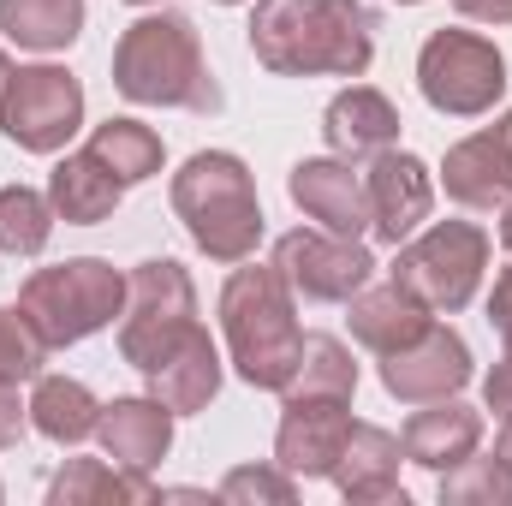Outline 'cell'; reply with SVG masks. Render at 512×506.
<instances>
[{
  "instance_id": "6da1fadb",
  "label": "cell",
  "mask_w": 512,
  "mask_h": 506,
  "mask_svg": "<svg viewBox=\"0 0 512 506\" xmlns=\"http://www.w3.org/2000/svg\"><path fill=\"white\" fill-rule=\"evenodd\" d=\"M251 54L274 78H364L376 12L364 0H256Z\"/></svg>"
},
{
  "instance_id": "7a4b0ae2",
  "label": "cell",
  "mask_w": 512,
  "mask_h": 506,
  "mask_svg": "<svg viewBox=\"0 0 512 506\" xmlns=\"http://www.w3.org/2000/svg\"><path fill=\"white\" fill-rule=\"evenodd\" d=\"M114 90L137 108H185V114L221 108L209 60L197 48V24L185 12H167V6L126 24V36L114 48Z\"/></svg>"
},
{
  "instance_id": "3957f363",
  "label": "cell",
  "mask_w": 512,
  "mask_h": 506,
  "mask_svg": "<svg viewBox=\"0 0 512 506\" xmlns=\"http://www.w3.org/2000/svg\"><path fill=\"white\" fill-rule=\"evenodd\" d=\"M221 334H227L233 370L251 387L286 393V381L298 370V352H304V328H298V298L274 262L268 268L262 262L233 268V280L221 286Z\"/></svg>"
},
{
  "instance_id": "277c9868",
  "label": "cell",
  "mask_w": 512,
  "mask_h": 506,
  "mask_svg": "<svg viewBox=\"0 0 512 506\" xmlns=\"http://www.w3.org/2000/svg\"><path fill=\"white\" fill-rule=\"evenodd\" d=\"M173 215L185 221L191 245L215 262H251L262 239V203H256L251 167L227 149H197L173 173Z\"/></svg>"
},
{
  "instance_id": "5b68a950",
  "label": "cell",
  "mask_w": 512,
  "mask_h": 506,
  "mask_svg": "<svg viewBox=\"0 0 512 506\" xmlns=\"http://www.w3.org/2000/svg\"><path fill=\"white\" fill-rule=\"evenodd\" d=\"M18 310L36 322V334L60 352L90 334H102L126 310V274L102 256H72L54 268H36L18 292Z\"/></svg>"
},
{
  "instance_id": "8992f818",
  "label": "cell",
  "mask_w": 512,
  "mask_h": 506,
  "mask_svg": "<svg viewBox=\"0 0 512 506\" xmlns=\"http://www.w3.org/2000/svg\"><path fill=\"white\" fill-rule=\"evenodd\" d=\"M197 328V286L173 256H149L126 274V310H120V358L131 370H155L185 334Z\"/></svg>"
},
{
  "instance_id": "52a82bcc",
  "label": "cell",
  "mask_w": 512,
  "mask_h": 506,
  "mask_svg": "<svg viewBox=\"0 0 512 506\" xmlns=\"http://www.w3.org/2000/svg\"><path fill=\"white\" fill-rule=\"evenodd\" d=\"M483 268H489V233L483 227H471V221H435L423 239L399 245L387 274L411 298H423L435 316H453V310H465L477 298Z\"/></svg>"
},
{
  "instance_id": "ba28073f",
  "label": "cell",
  "mask_w": 512,
  "mask_h": 506,
  "mask_svg": "<svg viewBox=\"0 0 512 506\" xmlns=\"http://www.w3.org/2000/svg\"><path fill=\"white\" fill-rule=\"evenodd\" d=\"M417 90L435 114L477 120L507 96V54L477 30H435L417 54Z\"/></svg>"
},
{
  "instance_id": "9c48e42d",
  "label": "cell",
  "mask_w": 512,
  "mask_h": 506,
  "mask_svg": "<svg viewBox=\"0 0 512 506\" xmlns=\"http://www.w3.org/2000/svg\"><path fill=\"white\" fill-rule=\"evenodd\" d=\"M84 126V84L66 66H18L6 96H0V131L30 149V155H54L66 149V137Z\"/></svg>"
},
{
  "instance_id": "30bf717a",
  "label": "cell",
  "mask_w": 512,
  "mask_h": 506,
  "mask_svg": "<svg viewBox=\"0 0 512 506\" xmlns=\"http://www.w3.org/2000/svg\"><path fill=\"white\" fill-rule=\"evenodd\" d=\"M274 268L280 280L292 286V298L304 304H346L370 286L376 274V256L364 251L358 239H340V233H286L274 245Z\"/></svg>"
},
{
  "instance_id": "8fae6325",
  "label": "cell",
  "mask_w": 512,
  "mask_h": 506,
  "mask_svg": "<svg viewBox=\"0 0 512 506\" xmlns=\"http://www.w3.org/2000/svg\"><path fill=\"white\" fill-rule=\"evenodd\" d=\"M471 381V346L453 328H423L411 346L382 358V387L405 405H429V399H453Z\"/></svg>"
},
{
  "instance_id": "7c38bea8",
  "label": "cell",
  "mask_w": 512,
  "mask_h": 506,
  "mask_svg": "<svg viewBox=\"0 0 512 506\" xmlns=\"http://www.w3.org/2000/svg\"><path fill=\"white\" fill-rule=\"evenodd\" d=\"M364 197H370V233L387 239V245H405L435 209V179H429V167L417 155L382 149V155H370Z\"/></svg>"
},
{
  "instance_id": "4fadbf2b",
  "label": "cell",
  "mask_w": 512,
  "mask_h": 506,
  "mask_svg": "<svg viewBox=\"0 0 512 506\" xmlns=\"http://www.w3.org/2000/svg\"><path fill=\"white\" fill-rule=\"evenodd\" d=\"M352 399H286L280 435H274V465L292 477H334L346 435H352Z\"/></svg>"
},
{
  "instance_id": "5bb4252c",
  "label": "cell",
  "mask_w": 512,
  "mask_h": 506,
  "mask_svg": "<svg viewBox=\"0 0 512 506\" xmlns=\"http://www.w3.org/2000/svg\"><path fill=\"white\" fill-rule=\"evenodd\" d=\"M292 203L322 221V233H340V239H364L370 233V197H364V179L352 173L346 155H310L292 167L286 179Z\"/></svg>"
},
{
  "instance_id": "9a60e30c",
  "label": "cell",
  "mask_w": 512,
  "mask_h": 506,
  "mask_svg": "<svg viewBox=\"0 0 512 506\" xmlns=\"http://www.w3.org/2000/svg\"><path fill=\"white\" fill-rule=\"evenodd\" d=\"M441 185L465 209L512 203V114H501L495 126H483L465 143H453L447 161H441Z\"/></svg>"
},
{
  "instance_id": "2e32d148",
  "label": "cell",
  "mask_w": 512,
  "mask_h": 506,
  "mask_svg": "<svg viewBox=\"0 0 512 506\" xmlns=\"http://www.w3.org/2000/svg\"><path fill=\"white\" fill-rule=\"evenodd\" d=\"M399 441H405V459L411 465H423V471L441 477V471L465 465L483 447V411L459 405V393L453 399H429V411H417Z\"/></svg>"
},
{
  "instance_id": "e0dca14e",
  "label": "cell",
  "mask_w": 512,
  "mask_h": 506,
  "mask_svg": "<svg viewBox=\"0 0 512 506\" xmlns=\"http://www.w3.org/2000/svg\"><path fill=\"white\" fill-rule=\"evenodd\" d=\"M96 435H102V453H108L114 465L149 477V471L167 459V447H173V411H167L155 393H149V399H114V405H102Z\"/></svg>"
},
{
  "instance_id": "ac0fdd59",
  "label": "cell",
  "mask_w": 512,
  "mask_h": 506,
  "mask_svg": "<svg viewBox=\"0 0 512 506\" xmlns=\"http://www.w3.org/2000/svg\"><path fill=\"white\" fill-rule=\"evenodd\" d=\"M322 131H328V149H334V155H346V161H370V155H382V149L399 143V108L387 102L382 90L352 84V90H340V96L328 102Z\"/></svg>"
},
{
  "instance_id": "d6986e66",
  "label": "cell",
  "mask_w": 512,
  "mask_h": 506,
  "mask_svg": "<svg viewBox=\"0 0 512 506\" xmlns=\"http://www.w3.org/2000/svg\"><path fill=\"white\" fill-rule=\"evenodd\" d=\"M399 459H405V441H399V435H387L376 423H352L346 453H340V465H334V483H340L346 501H358V506L405 501V489H399Z\"/></svg>"
},
{
  "instance_id": "ffe728a7",
  "label": "cell",
  "mask_w": 512,
  "mask_h": 506,
  "mask_svg": "<svg viewBox=\"0 0 512 506\" xmlns=\"http://www.w3.org/2000/svg\"><path fill=\"white\" fill-rule=\"evenodd\" d=\"M149 393L173 411V417H191V411H209V399L221 393V352L203 328H191L155 370H149Z\"/></svg>"
},
{
  "instance_id": "44dd1931",
  "label": "cell",
  "mask_w": 512,
  "mask_h": 506,
  "mask_svg": "<svg viewBox=\"0 0 512 506\" xmlns=\"http://www.w3.org/2000/svg\"><path fill=\"white\" fill-rule=\"evenodd\" d=\"M429 304L423 298H411L399 280H387V286H364L358 298H346V322H352V340L358 346H370V352H399V346H411L423 328H429Z\"/></svg>"
},
{
  "instance_id": "7402d4cb",
  "label": "cell",
  "mask_w": 512,
  "mask_h": 506,
  "mask_svg": "<svg viewBox=\"0 0 512 506\" xmlns=\"http://www.w3.org/2000/svg\"><path fill=\"white\" fill-rule=\"evenodd\" d=\"M120 179L84 149V155H66L54 173H48V203H54V215L66 221V227H102V221H114V209H120Z\"/></svg>"
},
{
  "instance_id": "603a6c76",
  "label": "cell",
  "mask_w": 512,
  "mask_h": 506,
  "mask_svg": "<svg viewBox=\"0 0 512 506\" xmlns=\"http://www.w3.org/2000/svg\"><path fill=\"white\" fill-rule=\"evenodd\" d=\"M30 423H36V435H48V441H60V447H78V441H90V435H96L102 405H96V393H90L84 381L36 376V393H30Z\"/></svg>"
},
{
  "instance_id": "cb8c5ba5",
  "label": "cell",
  "mask_w": 512,
  "mask_h": 506,
  "mask_svg": "<svg viewBox=\"0 0 512 506\" xmlns=\"http://www.w3.org/2000/svg\"><path fill=\"white\" fill-rule=\"evenodd\" d=\"M0 30L18 48L60 54L84 30V0H0Z\"/></svg>"
},
{
  "instance_id": "d4e9b609",
  "label": "cell",
  "mask_w": 512,
  "mask_h": 506,
  "mask_svg": "<svg viewBox=\"0 0 512 506\" xmlns=\"http://www.w3.org/2000/svg\"><path fill=\"white\" fill-rule=\"evenodd\" d=\"M161 489L143 477V471H126V465H102V459H72L54 483H48V501L54 506H84V501H155Z\"/></svg>"
},
{
  "instance_id": "484cf974",
  "label": "cell",
  "mask_w": 512,
  "mask_h": 506,
  "mask_svg": "<svg viewBox=\"0 0 512 506\" xmlns=\"http://www.w3.org/2000/svg\"><path fill=\"white\" fill-rule=\"evenodd\" d=\"M358 393V364L334 334H304L298 370L286 381V399H352Z\"/></svg>"
},
{
  "instance_id": "4316f807",
  "label": "cell",
  "mask_w": 512,
  "mask_h": 506,
  "mask_svg": "<svg viewBox=\"0 0 512 506\" xmlns=\"http://www.w3.org/2000/svg\"><path fill=\"white\" fill-rule=\"evenodd\" d=\"M90 155L120 179V185H143L161 173V137L143 120H108L90 131Z\"/></svg>"
},
{
  "instance_id": "83f0119b",
  "label": "cell",
  "mask_w": 512,
  "mask_h": 506,
  "mask_svg": "<svg viewBox=\"0 0 512 506\" xmlns=\"http://www.w3.org/2000/svg\"><path fill=\"white\" fill-rule=\"evenodd\" d=\"M54 203L30 185H0V251L6 256H36L54 233Z\"/></svg>"
},
{
  "instance_id": "f1b7e54d",
  "label": "cell",
  "mask_w": 512,
  "mask_h": 506,
  "mask_svg": "<svg viewBox=\"0 0 512 506\" xmlns=\"http://www.w3.org/2000/svg\"><path fill=\"white\" fill-rule=\"evenodd\" d=\"M441 501L447 506H512V459L495 447L489 459H465L441 471Z\"/></svg>"
},
{
  "instance_id": "f546056e",
  "label": "cell",
  "mask_w": 512,
  "mask_h": 506,
  "mask_svg": "<svg viewBox=\"0 0 512 506\" xmlns=\"http://www.w3.org/2000/svg\"><path fill=\"white\" fill-rule=\"evenodd\" d=\"M48 340L36 334V322L24 316V310H12V304H0V381H36L42 376V364H48Z\"/></svg>"
},
{
  "instance_id": "4dcf8cb0",
  "label": "cell",
  "mask_w": 512,
  "mask_h": 506,
  "mask_svg": "<svg viewBox=\"0 0 512 506\" xmlns=\"http://www.w3.org/2000/svg\"><path fill=\"white\" fill-rule=\"evenodd\" d=\"M292 495H298V483L280 465H239L221 477V501L233 506H292Z\"/></svg>"
},
{
  "instance_id": "1f68e13d",
  "label": "cell",
  "mask_w": 512,
  "mask_h": 506,
  "mask_svg": "<svg viewBox=\"0 0 512 506\" xmlns=\"http://www.w3.org/2000/svg\"><path fill=\"white\" fill-rule=\"evenodd\" d=\"M24 423H30V405H18V387L0 381V447H18Z\"/></svg>"
},
{
  "instance_id": "d6a6232c",
  "label": "cell",
  "mask_w": 512,
  "mask_h": 506,
  "mask_svg": "<svg viewBox=\"0 0 512 506\" xmlns=\"http://www.w3.org/2000/svg\"><path fill=\"white\" fill-rule=\"evenodd\" d=\"M483 399H489V411H495L501 423L512 417V346H507V358L489 370V381H483Z\"/></svg>"
},
{
  "instance_id": "836d02e7",
  "label": "cell",
  "mask_w": 512,
  "mask_h": 506,
  "mask_svg": "<svg viewBox=\"0 0 512 506\" xmlns=\"http://www.w3.org/2000/svg\"><path fill=\"white\" fill-rule=\"evenodd\" d=\"M489 322H495V334L512 346V268L495 280V292H489Z\"/></svg>"
},
{
  "instance_id": "e575fe53",
  "label": "cell",
  "mask_w": 512,
  "mask_h": 506,
  "mask_svg": "<svg viewBox=\"0 0 512 506\" xmlns=\"http://www.w3.org/2000/svg\"><path fill=\"white\" fill-rule=\"evenodd\" d=\"M453 6L471 24H512V0H453Z\"/></svg>"
},
{
  "instance_id": "d590c367",
  "label": "cell",
  "mask_w": 512,
  "mask_h": 506,
  "mask_svg": "<svg viewBox=\"0 0 512 506\" xmlns=\"http://www.w3.org/2000/svg\"><path fill=\"white\" fill-rule=\"evenodd\" d=\"M501 245H507V256H512V203H507V221H501Z\"/></svg>"
},
{
  "instance_id": "8d00e7d4",
  "label": "cell",
  "mask_w": 512,
  "mask_h": 506,
  "mask_svg": "<svg viewBox=\"0 0 512 506\" xmlns=\"http://www.w3.org/2000/svg\"><path fill=\"white\" fill-rule=\"evenodd\" d=\"M6 84H12V60L0 54V96H6Z\"/></svg>"
},
{
  "instance_id": "74e56055",
  "label": "cell",
  "mask_w": 512,
  "mask_h": 506,
  "mask_svg": "<svg viewBox=\"0 0 512 506\" xmlns=\"http://www.w3.org/2000/svg\"><path fill=\"white\" fill-rule=\"evenodd\" d=\"M501 453L512 459V417H507V429H501Z\"/></svg>"
},
{
  "instance_id": "f35d334b",
  "label": "cell",
  "mask_w": 512,
  "mask_h": 506,
  "mask_svg": "<svg viewBox=\"0 0 512 506\" xmlns=\"http://www.w3.org/2000/svg\"><path fill=\"white\" fill-rule=\"evenodd\" d=\"M215 6H239V0H215Z\"/></svg>"
},
{
  "instance_id": "ab89813d",
  "label": "cell",
  "mask_w": 512,
  "mask_h": 506,
  "mask_svg": "<svg viewBox=\"0 0 512 506\" xmlns=\"http://www.w3.org/2000/svg\"><path fill=\"white\" fill-rule=\"evenodd\" d=\"M393 6H417V0H393Z\"/></svg>"
},
{
  "instance_id": "60d3db41",
  "label": "cell",
  "mask_w": 512,
  "mask_h": 506,
  "mask_svg": "<svg viewBox=\"0 0 512 506\" xmlns=\"http://www.w3.org/2000/svg\"><path fill=\"white\" fill-rule=\"evenodd\" d=\"M131 6H155V0H131Z\"/></svg>"
}]
</instances>
